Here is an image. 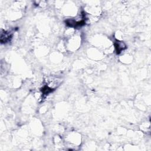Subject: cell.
Instances as JSON below:
<instances>
[{
  "instance_id": "1",
  "label": "cell",
  "mask_w": 151,
  "mask_h": 151,
  "mask_svg": "<svg viewBox=\"0 0 151 151\" xmlns=\"http://www.w3.org/2000/svg\"><path fill=\"white\" fill-rule=\"evenodd\" d=\"M12 35L10 32H4V33H1V41L2 43H6L10 40L11 39Z\"/></svg>"
},
{
  "instance_id": "2",
  "label": "cell",
  "mask_w": 151,
  "mask_h": 151,
  "mask_svg": "<svg viewBox=\"0 0 151 151\" xmlns=\"http://www.w3.org/2000/svg\"><path fill=\"white\" fill-rule=\"evenodd\" d=\"M115 49L117 52V54H120L122 50L126 49L125 44L123 42H120L119 41H116L115 43Z\"/></svg>"
}]
</instances>
